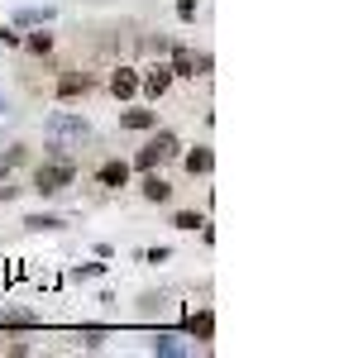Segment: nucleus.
<instances>
[{"label":"nucleus","mask_w":344,"mask_h":358,"mask_svg":"<svg viewBox=\"0 0 344 358\" xmlns=\"http://www.w3.org/2000/svg\"><path fill=\"white\" fill-rule=\"evenodd\" d=\"M172 86V67H148V77H143V91L148 96H163Z\"/></svg>","instance_id":"39448f33"},{"label":"nucleus","mask_w":344,"mask_h":358,"mask_svg":"<svg viewBox=\"0 0 344 358\" xmlns=\"http://www.w3.org/2000/svg\"><path fill=\"white\" fill-rule=\"evenodd\" d=\"M110 91L120 96V101H124V96H134V91H139V77H134L129 67H120V72L110 77Z\"/></svg>","instance_id":"423d86ee"},{"label":"nucleus","mask_w":344,"mask_h":358,"mask_svg":"<svg viewBox=\"0 0 344 358\" xmlns=\"http://www.w3.org/2000/svg\"><path fill=\"white\" fill-rule=\"evenodd\" d=\"M29 48H34V53H48V48H53V34H34Z\"/></svg>","instance_id":"2eb2a0df"},{"label":"nucleus","mask_w":344,"mask_h":358,"mask_svg":"<svg viewBox=\"0 0 344 358\" xmlns=\"http://www.w3.org/2000/svg\"><path fill=\"white\" fill-rule=\"evenodd\" d=\"M48 134H53V138H62V134L86 138V124L77 120V115H53V120H48Z\"/></svg>","instance_id":"20e7f679"},{"label":"nucleus","mask_w":344,"mask_h":358,"mask_svg":"<svg viewBox=\"0 0 344 358\" xmlns=\"http://www.w3.org/2000/svg\"><path fill=\"white\" fill-rule=\"evenodd\" d=\"M20 24H48V10H20Z\"/></svg>","instance_id":"4468645a"},{"label":"nucleus","mask_w":344,"mask_h":358,"mask_svg":"<svg viewBox=\"0 0 344 358\" xmlns=\"http://www.w3.org/2000/svg\"><path fill=\"white\" fill-rule=\"evenodd\" d=\"M172 153H177V138H172V134H158V138H153V143H143V148H139V158H134V163H139L143 172H148V167L168 163Z\"/></svg>","instance_id":"f03ea898"},{"label":"nucleus","mask_w":344,"mask_h":358,"mask_svg":"<svg viewBox=\"0 0 344 358\" xmlns=\"http://www.w3.org/2000/svg\"><path fill=\"white\" fill-rule=\"evenodd\" d=\"M86 91V77H62L57 82V96H82Z\"/></svg>","instance_id":"f8f14e48"},{"label":"nucleus","mask_w":344,"mask_h":358,"mask_svg":"<svg viewBox=\"0 0 344 358\" xmlns=\"http://www.w3.org/2000/svg\"><path fill=\"white\" fill-rule=\"evenodd\" d=\"M24 163V148H10V153H0V172H10V167Z\"/></svg>","instance_id":"ddd939ff"},{"label":"nucleus","mask_w":344,"mask_h":358,"mask_svg":"<svg viewBox=\"0 0 344 358\" xmlns=\"http://www.w3.org/2000/svg\"><path fill=\"white\" fill-rule=\"evenodd\" d=\"M120 124H124V129H153L158 115H153V110H124V115H120Z\"/></svg>","instance_id":"6e6552de"},{"label":"nucleus","mask_w":344,"mask_h":358,"mask_svg":"<svg viewBox=\"0 0 344 358\" xmlns=\"http://www.w3.org/2000/svg\"><path fill=\"white\" fill-rule=\"evenodd\" d=\"M72 177H77V163H72V158H57V163H43V167H38L34 187H38L43 196H57L67 182H72Z\"/></svg>","instance_id":"f257e3e1"},{"label":"nucleus","mask_w":344,"mask_h":358,"mask_svg":"<svg viewBox=\"0 0 344 358\" xmlns=\"http://www.w3.org/2000/svg\"><path fill=\"white\" fill-rule=\"evenodd\" d=\"M210 67V57H196L192 48H172V77H201Z\"/></svg>","instance_id":"7ed1b4c3"},{"label":"nucleus","mask_w":344,"mask_h":358,"mask_svg":"<svg viewBox=\"0 0 344 358\" xmlns=\"http://www.w3.org/2000/svg\"><path fill=\"white\" fill-rule=\"evenodd\" d=\"M0 43H5V48H15V43H20V34H15V29H5V24H0Z\"/></svg>","instance_id":"a211bd4d"},{"label":"nucleus","mask_w":344,"mask_h":358,"mask_svg":"<svg viewBox=\"0 0 344 358\" xmlns=\"http://www.w3.org/2000/svg\"><path fill=\"white\" fill-rule=\"evenodd\" d=\"M210 163H215L210 148H192V153H187V172H192V177H196V172H210Z\"/></svg>","instance_id":"9d476101"},{"label":"nucleus","mask_w":344,"mask_h":358,"mask_svg":"<svg viewBox=\"0 0 344 358\" xmlns=\"http://www.w3.org/2000/svg\"><path fill=\"white\" fill-rule=\"evenodd\" d=\"M177 10H182V20H196V0H177Z\"/></svg>","instance_id":"f3484780"},{"label":"nucleus","mask_w":344,"mask_h":358,"mask_svg":"<svg viewBox=\"0 0 344 358\" xmlns=\"http://www.w3.org/2000/svg\"><path fill=\"white\" fill-rule=\"evenodd\" d=\"M187 330L196 334V339H210V330H215V315H210V310H201V315H192V320H187Z\"/></svg>","instance_id":"1a4fd4ad"},{"label":"nucleus","mask_w":344,"mask_h":358,"mask_svg":"<svg viewBox=\"0 0 344 358\" xmlns=\"http://www.w3.org/2000/svg\"><path fill=\"white\" fill-rule=\"evenodd\" d=\"M143 196H148V201H172V187L163 177H148V182H143Z\"/></svg>","instance_id":"9b49d317"},{"label":"nucleus","mask_w":344,"mask_h":358,"mask_svg":"<svg viewBox=\"0 0 344 358\" xmlns=\"http://www.w3.org/2000/svg\"><path fill=\"white\" fill-rule=\"evenodd\" d=\"M172 224H177V229H196V224H206V220H201V215H192V210H182Z\"/></svg>","instance_id":"dca6fc26"},{"label":"nucleus","mask_w":344,"mask_h":358,"mask_svg":"<svg viewBox=\"0 0 344 358\" xmlns=\"http://www.w3.org/2000/svg\"><path fill=\"white\" fill-rule=\"evenodd\" d=\"M96 182H101V187H124V182H129V167L124 163H106L101 172H96Z\"/></svg>","instance_id":"0eeeda50"}]
</instances>
